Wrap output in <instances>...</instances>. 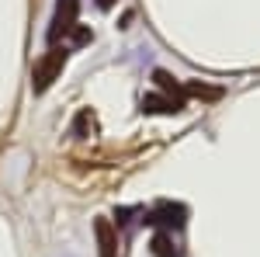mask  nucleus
Returning a JSON list of instances; mask_svg holds the SVG:
<instances>
[{"label": "nucleus", "mask_w": 260, "mask_h": 257, "mask_svg": "<svg viewBox=\"0 0 260 257\" xmlns=\"http://www.w3.org/2000/svg\"><path fill=\"white\" fill-rule=\"evenodd\" d=\"M77 11H80V0H59L56 4V18H52V28H49V42H56L59 35L77 28Z\"/></svg>", "instance_id": "f03ea898"}, {"label": "nucleus", "mask_w": 260, "mask_h": 257, "mask_svg": "<svg viewBox=\"0 0 260 257\" xmlns=\"http://www.w3.org/2000/svg\"><path fill=\"white\" fill-rule=\"evenodd\" d=\"M184 216H187V209H184V205H170V202H163L156 212H149L146 222H170V226H184Z\"/></svg>", "instance_id": "39448f33"}, {"label": "nucleus", "mask_w": 260, "mask_h": 257, "mask_svg": "<svg viewBox=\"0 0 260 257\" xmlns=\"http://www.w3.org/2000/svg\"><path fill=\"white\" fill-rule=\"evenodd\" d=\"M94 233H98V250H101V257H115V250H118L115 226H111L108 219H98V222H94Z\"/></svg>", "instance_id": "20e7f679"}, {"label": "nucleus", "mask_w": 260, "mask_h": 257, "mask_svg": "<svg viewBox=\"0 0 260 257\" xmlns=\"http://www.w3.org/2000/svg\"><path fill=\"white\" fill-rule=\"evenodd\" d=\"M149 247H153V254H156V257H180V250H177V243H174V237H167V233H156Z\"/></svg>", "instance_id": "423d86ee"}, {"label": "nucleus", "mask_w": 260, "mask_h": 257, "mask_svg": "<svg viewBox=\"0 0 260 257\" xmlns=\"http://www.w3.org/2000/svg\"><path fill=\"white\" fill-rule=\"evenodd\" d=\"M180 108H184V101H177V98H160V94H146L142 98V111L146 115H174Z\"/></svg>", "instance_id": "7ed1b4c3"}, {"label": "nucleus", "mask_w": 260, "mask_h": 257, "mask_svg": "<svg viewBox=\"0 0 260 257\" xmlns=\"http://www.w3.org/2000/svg\"><path fill=\"white\" fill-rule=\"evenodd\" d=\"M184 91H187V94H194V98H219V94H222L219 87H205V83H198V80H191Z\"/></svg>", "instance_id": "1a4fd4ad"}, {"label": "nucleus", "mask_w": 260, "mask_h": 257, "mask_svg": "<svg viewBox=\"0 0 260 257\" xmlns=\"http://www.w3.org/2000/svg\"><path fill=\"white\" fill-rule=\"evenodd\" d=\"M153 80L160 83L163 91H170V94H174V98H177V101H184V98H180V87H177V83H174V77H170L167 70H156V73H153Z\"/></svg>", "instance_id": "6e6552de"}, {"label": "nucleus", "mask_w": 260, "mask_h": 257, "mask_svg": "<svg viewBox=\"0 0 260 257\" xmlns=\"http://www.w3.org/2000/svg\"><path fill=\"white\" fill-rule=\"evenodd\" d=\"M98 4H101V7H111V4H115V0H98Z\"/></svg>", "instance_id": "9d476101"}, {"label": "nucleus", "mask_w": 260, "mask_h": 257, "mask_svg": "<svg viewBox=\"0 0 260 257\" xmlns=\"http://www.w3.org/2000/svg\"><path fill=\"white\" fill-rule=\"evenodd\" d=\"M62 66H66V49H49L42 60H35V66H31V91L45 94L56 83V77L62 73Z\"/></svg>", "instance_id": "f257e3e1"}, {"label": "nucleus", "mask_w": 260, "mask_h": 257, "mask_svg": "<svg viewBox=\"0 0 260 257\" xmlns=\"http://www.w3.org/2000/svg\"><path fill=\"white\" fill-rule=\"evenodd\" d=\"M87 129L94 132V129H98V122H94V115H90V111H80V115H77V122H73V136H77V139H87Z\"/></svg>", "instance_id": "0eeeda50"}]
</instances>
